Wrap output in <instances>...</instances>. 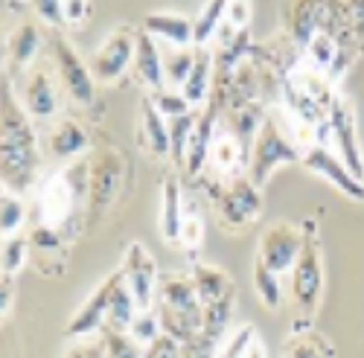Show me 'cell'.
Wrapping results in <instances>:
<instances>
[{"label":"cell","mask_w":364,"mask_h":358,"mask_svg":"<svg viewBox=\"0 0 364 358\" xmlns=\"http://www.w3.org/2000/svg\"><path fill=\"white\" fill-rule=\"evenodd\" d=\"M41 166L36 123L15 94L9 73H0V181L12 192L33 190Z\"/></svg>","instance_id":"cell-1"},{"label":"cell","mask_w":364,"mask_h":358,"mask_svg":"<svg viewBox=\"0 0 364 358\" xmlns=\"http://www.w3.org/2000/svg\"><path fill=\"white\" fill-rule=\"evenodd\" d=\"M155 315L161 320V330L172 335L178 344L190 341L201 330V300L196 294V286L190 274L169 271L158 277V291H155Z\"/></svg>","instance_id":"cell-2"},{"label":"cell","mask_w":364,"mask_h":358,"mask_svg":"<svg viewBox=\"0 0 364 358\" xmlns=\"http://www.w3.org/2000/svg\"><path fill=\"white\" fill-rule=\"evenodd\" d=\"M300 155H303V148L294 143V134H289L280 126V119L265 116L257 137H254L251 161H248V178L257 187H262L283 163H300Z\"/></svg>","instance_id":"cell-3"},{"label":"cell","mask_w":364,"mask_h":358,"mask_svg":"<svg viewBox=\"0 0 364 358\" xmlns=\"http://www.w3.org/2000/svg\"><path fill=\"white\" fill-rule=\"evenodd\" d=\"M323 294V256L315 224H303V248L291 265V300L300 315H315Z\"/></svg>","instance_id":"cell-4"},{"label":"cell","mask_w":364,"mask_h":358,"mask_svg":"<svg viewBox=\"0 0 364 358\" xmlns=\"http://www.w3.org/2000/svg\"><path fill=\"white\" fill-rule=\"evenodd\" d=\"M12 82H18L15 94L23 105V111L33 116V123H38V126L55 123L58 114H62V85H58V79L50 67L33 65Z\"/></svg>","instance_id":"cell-5"},{"label":"cell","mask_w":364,"mask_h":358,"mask_svg":"<svg viewBox=\"0 0 364 358\" xmlns=\"http://www.w3.org/2000/svg\"><path fill=\"white\" fill-rule=\"evenodd\" d=\"M50 55H53V73L62 85V91L76 102V105H90L97 99V79L90 73L87 62L73 50V44L58 36L50 33Z\"/></svg>","instance_id":"cell-6"},{"label":"cell","mask_w":364,"mask_h":358,"mask_svg":"<svg viewBox=\"0 0 364 358\" xmlns=\"http://www.w3.org/2000/svg\"><path fill=\"white\" fill-rule=\"evenodd\" d=\"M123 155L111 146L97 148L87 161V210L90 219H100L114 204L119 187H123Z\"/></svg>","instance_id":"cell-7"},{"label":"cell","mask_w":364,"mask_h":358,"mask_svg":"<svg viewBox=\"0 0 364 358\" xmlns=\"http://www.w3.org/2000/svg\"><path fill=\"white\" fill-rule=\"evenodd\" d=\"M134 47H137V29L129 26V23L114 26L87 58V67H90V73H94V79L102 82V85L119 82L126 76L132 58H134Z\"/></svg>","instance_id":"cell-8"},{"label":"cell","mask_w":364,"mask_h":358,"mask_svg":"<svg viewBox=\"0 0 364 358\" xmlns=\"http://www.w3.org/2000/svg\"><path fill=\"white\" fill-rule=\"evenodd\" d=\"M259 213H262V192L251 178H236V181H230L216 198L219 224L233 230V233L254 224L259 219Z\"/></svg>","instance_id":"cell-9"},{"label":"cell","mask_w":364,"mask_h":358,"mask_svg":"<svg viewBox=\"0 0 364 358\" xmlns=\"http://www.w3.org/2000/svg\"><path fill=\"white\" fill-rule=\"evenodd\" d=\"M326 123H329V137L336 146V155L350 166V172L364 181V148L355 131V114L347 99H332L326 108Z\"/></svg>","instance_id":"cell-10"},{"label":"cell","mask_w":364,"mask_h":358,"mask_svg":"<svg viewBox=\"0 0 364 358\" xmlns=\"http://www.w3.org/2000/svg\"><path fill=\"white\" fill-rule=\"evenodd\" d=\"M300 163L306 166L312 175L329 181L338 192H344L350 201H364V181H361V178H355L350 172V166L336 152H332V148H326L323 143H312V146L303 148Z\"/></svg>","instance_id":"cell-11"},{"label":"cell","mask_w":364,"mask_h":358,"mask_svg":"<svg viewBox=\"0 0 364 358\" xmlns=\"http://www.w3.org/2000/svg\"><path fill=\"white\" fill-rule=\"evenodd\" d=\"M300 248H303V227H297L291 222H271L259 236L257 259L265 262L271 271L286 274V271H291Z\"/></svg>","instance_id":"cell-12"},{"label":"cell","mask_w":364,"mask_h":358,"mask_svg":"<svg viewBox=\"0 0 364 358\" xmlns=\"http://www.w3.org/2000/svg\"><path fill=\"white\" fill-rule=\"evenodd\" d=\"M123 274L132 297L137 309H151L155 306V291H158V268H155V259L149 256V251L140 245V242H132L123 254Z\"/></svg>","instance_id":"cell-13"},{"label":"cell","mask_w":364,"mask_h":358,"mask_svg":"<svg viewBox=\"0 0 364 358\" xmlns=\"http://www.w3.org/2000/svg\"><path fill=\"white\" fill-rule=\"evenodd\" d=\"M44 44V33H41V26L33 23V21H21L9 38H6V73L9 79H18L23 70H29L36 65V58H38V50Z\"/></svg>","instance_id":"cell-14"},{"label":"cell","mask_w":364,"mask_h":358,"mask_svg":"<svg viewBox=\"0 0 364 358\" xmlns=\"http://www.w3.org/2000/svg\"><path fill=\"white\" fill-rule=\"evenodd\" d=\"M111 286H114V274L105 277L94 291H90L87 300L73 312V318L68 320V338H90L105 330V312H108V297H111Z\"/></svg>","instance_id":"cell-15"},{"label":"cell","mask_w":364,"mask_h":358,"mask_svg":"<svg viewBox=\"0 0 364 358\" xmlns=\"http://www.w3.org/2000/svg\"><path fill=\"white\" fill-rule=\"evenodd\" d=\"M87 131L70 116H58L55 123H50V131L44 134V152L53 161H76L82 152H87Z\"/></svg>","instance_id":"cell-16"},{"label":"cell","mask_w":364,"mask_h":358,"mask_svg":"<svg viewBox=\"0 0 364 358\" xmlns=\"http://www.w3.org/2000/svg\"><path fill=\"white\" fill-rule=\"evenodd\" d=\"M132 73L143 87H149V91H161V87H166V82H164V50L158 47V38H151L146 29H137Z\"/></svg>","instance_id":"cell-17"},{"label":"cell","mask_w":364,"mask_h":358,"mask_svg":"<svg viewBox=\"0 0 364 358\" xmlns=\"http://www.w3.org/2000/svg\"><path fill=\"white\" fill-rule=\"evenodd\" d=\"M216 105H204V114L196 119V129L190 134V143H187V155H184V169L190 178L201 175L204 166L210 163V143H213V134L219 129V116H216Z\"/></svg>","instance_id":"cell-18"},{"label":"cell","mask_w":364,"mask_h":358,"mask_svg":"<svg viewBox=\"0 0 364 358\" xmlns=\"http://www.w3.org/2000/svg\"><path fill=\"white\" fill-rule=\"evenodd\" d=\"M143 29L151 38H161L169 47H190L193 44V21L178 12H149L143 18Z\"/></svg>","instance_id":"cell-19"},{"label":"cell","mask_w":364,"mask_h":358,"mask_svg":"<svg viewBox=\"0 0 364 358\" xmlns=\"http://www.w3.org/2000/svg\"><path fill=\"white\" fill-rule=\"evenodd\" d=\"M137 303L123 280V274H114V286H111V297H108V312H105V330L108 332H129V326L137 315ZM102 330V332H105Z\"/></svg>","instance_id":"cell-20"},{"label":"cell","mask_w":364,"mask_h":358,"mask_svg":"<svg viewBox=\"0 0 364 358\" xmlns=\"http://www.w3.org/2000/svg\"><path fill=\"white\" fill-rule=\"evenodd\" d=\"M190 280H193V286H196V294H198L201 306H207V303L219 300V297L236 291V288H233V280H230V274L225 271V268L210 265V262H196V265L190 268Z\"/></svg>","instance_id":"cell-21"},{"label":"cell","mask_w":364,"mask_h":358,"mask_svg":"<svg viewBox=\"0 0 364 358\" xmlns=\"http://www.w3.org/2000/svg\"><path fill=\"white\" fill-rule=\"evenodd\" d=\"M323 12H326V0H289L286 4V21H289L291 36L300 44H306L315 29H321Z\"/></svg>","instance_id":"cell-22"},{"label":"cell","mask_w":364,"mask_h":358,"mask_svg":"<svg viewBox=\"0 0 364 358\" xmlns=\"http://www.w3.org/2000/svg\"><path fill=\"white\" fill-rule=\"evenodd\" d=\"M213 53L210 50H196V62H193V70L187 76V82L181 85V94L187 97V102L196 108V105H207L210 102V91H213Z\"/></svg>","instance_id":"cell-23"},{"label":"cell","mask_w":364,"mask_h":358,"mask_svg":"<svg viewBox=\"0 0 364 358\" xmlns=\"http://www.w3.org/2000/svg\"><path fill=\"white\" fill-rule=\"evenodd\" d=\"M140 131H143V146L149 148V155L155 158H169V119L151 105L149 99L143 102L140 111Z\"/></svg>","instance_id":"cell-24"},{"label":"cell","mask_w":364,"mask_h":358,"mask_svg":"<svg viewBox=\"0 0 364 358\" xmlns=\"http://www.w3.org/2000/svg\"><path fill=\"white\" fill-rule=\"evenodd\" d=\"M233 309H236V291L219 297V300H213V303H207L204 312H201L198 335H204L207 341H213V344H222L225 335H228V326L233 320Z\"/></svg>","instance_id":"cell-25"},{"label":"cell","mask_w":364,"mask_h":358,"mask_svg":"<svg viewBox=\"0 0 364 358\" xmlns=\"http://www.w3.org/2000/svg\"><path fill=\"white\" fill-rule=\"evenodd\" d=\"M181 222H184V207H181V190L175 178L164 181V195H161V233L169 245H178Z\"/></svg>","instance_id":"cell-26"},{"label":"cell","mask_w":364,"mask_h":358,"mask_svg":"<svg viewBox=\"0 0 364 358\" xmlns=\"http://www.w3.org/2000/svg\"><path fill=\"white\" fill-rule=\"evenodd\" d=\"M242 155H245V143H242L230 129H216L213 143H210V163L228 175L242 163Z\"/></svg>","instance_id":"cell-27"},{"label":"cell","mask_w":364,"mask_h":358,"mask_svg":"<svg viewBox=\"0 0 364 358\" xmlns=\"http://www.w3.org/2000/svg\"><path fill=\"white\" fill-rule=\"evenodd\" d=\"M196 62V50L193 47H172L164 53V82L166 87H175L181 91V85L187 82L190 70Z\"/></svg>","instance_id":"cell-28"},{"label":"cell","mask_w":364,"mask_h":358,"mask_svg":"<svg viewBox=\"0 0 364 358\" xmlns=\"http://www.w3.org/2000/svg\"><path fill=\"white\" fill-rule=\"evenodd\" d=\"M228 4H230V0H207L204 9L198 12V18L193 21V44L204 47L210 38L216 36L219 23H222L225 15H228Z\"/></svg>","instance_id":"cell-29"},{"label":"cell","mask_w":364,"mask_h":358,"mask_svg":"<svg viewBox=\"0 0 364 358\" xmlns=\"http://www.w3.org/2000/svg\"><path fill=\"white\" fill-rule=\"evenodd\" d=\"M254 291L259 297V303L265 309H280L283 303V286H280V274L271 271V268L259 259H254Z\"/></svg>","instance_id":"cell-30"},{"label":"cell","mask_w":364,"mask_h":358,"mask_svg":"<svg viewBox=\"0 0 364 358\" xmlns=\"http://www.w3.org/2000/svg\"><path fill=\"white\" fill-rule=\"evenodd\" d=\"M29 256V236L12 233L0 239V274H18Z\"/></svg>","instance_id":"cell-31"},{"label":"cell","mask_w":364,"mask_h":358,"mask_svg":"<svg viewBox=\"0 0 364 358\" xmlns=\"http://www.w3.org/2000/svg\"><path fill=\"white\" fill-rule=\"evenodd\" d=\"M23 222H26V204H23L21 192L6 190L4 195H0V239L21 233Z\"/></svg>","instance_id":"cell-32"},{"label":"cell","mask_w":364,"mask_h":358,"mask_svg":"<svg viewBox=\"0 0 364 358\" xmlns=\"http://www.w3.org/2000/svg\"><path fill=\"white\" fill-rule=\"evenodd\" d=\"M196 119H198V114H193V111L169 119V158H172L175 163H184L187 143H190V134H193V129H196Z\"/></svg>","instance_id":"cell-33"},{"label":"cell","mask_w":364,"mask_h":358,"mask_svg":"<svg viewBox=\"0 0 364 358\" xmlns=\"http://www.w3.org/2000/svg\"><path fill=\"white\" fill-rule=\"evenodd\" d=\"M306 53H309V58L315 62V67L318 70H326L332 62H336V55H338V44H336V38L329 36V29H315L312 33V38L306 41Z\"/></svg>","instance_id":"cell-34"},{"label":"cell","mask_w":364,"mask_h":358,"mask_svg":"<svg viewBox=\"0 0 364 358\" xmlns=\"http://www.w3.org/2000/svg\"><path fill=\"white\" fill-rule=\"evenodd\" d=\"M283 358H329V347L315 332H300L286 341Z\"/></svg>","instance_id":"cell-35"},{"label":"cell","mask_w":364,"mask_h":358,"mask_svg":"<svg viewBox=\"0 0 364 358\" xmlns=\"http://www.w3.org/2000/svg\"><path fill=\"white\" fill-rule=\"evenodd\" d=\"M149 102L155 105L166 119H175V116H181V114L193 111V105L187 102V97L181 94V91H175V87H161V91H151Z\"/></svg>","instance_id":"cell-36"},{"label":"cell","mask_w":364,"mask_h":358,"mask_svg":"<svg viewBox=\"0 0 364 358\" xmlns=\"http://www.w3.org/2000/svg\"><path fill=\"white\" fill-rule=\"evenodd\" d=\"M254 341H257V330H254V326L251 323L239 326L236 332H230L225 338V344H219L216 358H245V352L254 347Z\"/></svg>","instance_id":"cell-37"},{"label":"cell","mask_w":364,"mask_h":358,"mask_svg":"<svg viewBox=\"0 0 364 358\" xmlns=\"http://www.w3.org/2000/svg\"><path fill=\"white\" fill-rule=\"evenodd\" d=\"M161 332H164V330H161V320H158L155 309H140V312L134 315L132 326H129V335H132L137 344H143V347L151 344Z\"/></svg>","instance_id":"cell-38"},{"label":"cell","mask_w":364,"mask_h":358,"mask_svg":"<svg viewBox=\"0 0 364 358\" xmlns=\"http://www.w3.org/2000/svg\"><path fill=\"white\" fill-rule=\"evenodd\" d=\"M102 341H105V352L108 358H143V344H137L129 332H102Z\"/></svg>","instance_id":"cell-39"},{"label":"cell","mask_w":364,"mask_h":358,"mask_svg":"<svg viewBox=\"0 0 364 358\" xmlns=\"http://www.w3.org/2000/svg\"><path fill=\"white\" fill-rule=\"evenodd\" d=\"M204 242V222L198 216H184V222H181V233H178V245L184 251H198Z\"/></svg>","instance_id":"cell-40"},{"label":"cell","mask_w":364,"mask_h":358,"mask_svg":"<svg viewBox=\"0 0 364 358\" xmlns=\"http://www.w3.org/2000/svg\"><path fill=\"white\" fill-rule=\"evenodd\" d=\"M65 358H108L102 338H76V344L65 352Z\"/></svg>","instance_id":"cell-41"},{"label":"cell","mask_w":364,"mask_h":358,"mask_svg":"<svg viewBox=\"0 0 364 358\" xmlns=\"http://www.w3.org/2000/svg\"><path fill=\"white\" fill-rule=\"evenodd\" d=\"M29 6L36 9V15L41 18V23H47L50 29H58L62 21V0H29Z\"/></svg>","instance_id":"cell-42"},{"label":"cell","mask_w":364,"mask_h":358,"mask_svg":"<svg viewBox=\"0 0 364 358\" xmlns=\"http://www.w3.org/2000/svg\"><path fill=\"white\" fill-rule=\"evenodd\" d=\"M90 15V0H62V21L79 26Z\"/></svg>","instance_id":"cell-43"},{"label":"cell","mask_w":364,"mask_h":358,"mask_svg":"<svg viewBox=\"0 0 364 358\" xmlns=\"http://www.w3.org/2000/svg\"><path fill=\"white\" fill-rule=\"evenodd\" d=\"M225 21L233 23L236 29H248V23H251V0H230Z\"/></svg>","instance_id":"cell-44"},{"label":"cell","mask_w":364,"mask_h":358,"mask_svg":"<svg viewBox=\"0 0 364 358\" xmlns=\"http://www.w3.org/2000/svg\"><path fill=\"white\" fill-rule=\"evenodd\" d=\"M12 303H15V280L12 274H0V320L9 315Z\"/></svg>","instance_id":"cell-45"},{"label":"cell","mask_w":364,"mask_h":358,"mask_svg":"<svg viewBox=\"0 0 364 358\" xmlns=\"http://www.w3.org/2000/svg\"><path fill=\"white\" fill-rule=\"evenodd\" d=\"M245 358H265V349H262V344H259V341H254V347L245 352Z\"/></svg>","instance_id":"cell-46"},{"label":"cell","mask_w":364,"mask_h":358,"mask_svg":"<svg viewBox=\"0 0 364 358\" xmlns=\"http://www.w3.org/2000/svg\"><path fill=\"white\" fill-rule=\"evenodd\" d=\"M0 44H4V18H0Z\"/></svg>","instance_id":"cell-47"},{"label":"cell","mask_w":364,"mask_h":358,"mask_svg":"<svg viewBox=\"0 0 364 358\" xmlns=\"http://www.w3.org/2000/svg\"><path fill=\"white\" fill-rule=\"evenodd\" d=\"M4 192H6V184H4V181H0V195H4Z\"/></svg>","instance_id":"cell-48"}]
</instances>
